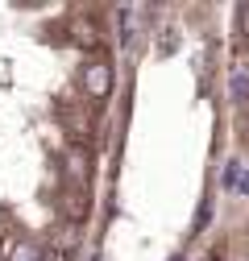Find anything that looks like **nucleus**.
<instances>
[{
  "mask_svg": "<svg viewBox=\"0 0 249 261\" xmlns=\"http://www.w3.org/2000/svg\"><path fill=\"white\" fill-rule=\"evenodd\" d=\"M108 87H112V67H108L104 58H91L87 67H83V91L91 95V100H104Z\"/></svg>",
  "mask_w": 249,
  "mask_h": 261,
  "instance_id": "1",
  "label": "nucleus"
},
{
  "mask_svg": "<svg viewBox=\"0 0 249 261\" xmlns=\"http://www.w3.org/2000/svg\"><path fill=\"white\" fill-rule=\"evenodd\" d=\"M229 95L237 108H249V62H233L229 71Z\"/></svg>",
  "mask_w": 249,
  "mask_h": 261,
  "instance_id": "2",
  "label": "nucleus"
},
{
  "mask_svg": "<svg viewBox=\"0 0 249 261\" xmlns=\"http://www.w3.org/2000/svg\"><path fill=\"white\" fill-rule=\"evenodd\" d=\"M13 261H42V253L34 245H21V249H13Z\"/></svg>",
  "mask_w": 249,
  "mask_h": 261,
  "instance_id": "3",
  "label": "nucleus"
},
{
  "mask_svg": "<svg viewBox=\"0 0 249 261\" xmlns=\"http://www.w3.org/2000/svg\"><path fill=\"white\" fill-rule=\"evenodd\" d=\"M233 191H241V195H249V170H241V174H237V187H233Z\"/></svg>",
  "mask_w": 249,
  "mask_h": 261,
  "instance_id": "4",
  "label": "nucleus"
},
{
  "mask_svg": "<svg viewBox=\"0 0 249 261\" xmlns=\"http://www.w3.org/2000/svg\"><path fill=\"white\" fill-rule=\"evenodd\" d=\"M241 29L249 34V5H241Z\"/></svg>",
  "mask_w": 249,
  "mask_h": 261,
  "instance_id": "5",
  "label": "nucleus"
},
{
  "mask_svg": "<svg viewBox=\"0 0 249 261\" xmlns=\"http://www.w3.org/2000/svg\"><path fill=\"white\" fill-rule=\"evenodd\" d=\"M170 261H183V257H170Z\"/></svg>",
  "mask_w": 249,
  "mask_h": 261,
  "instance_id": "6",
  "label": "nucleus"
}]
</instances>
